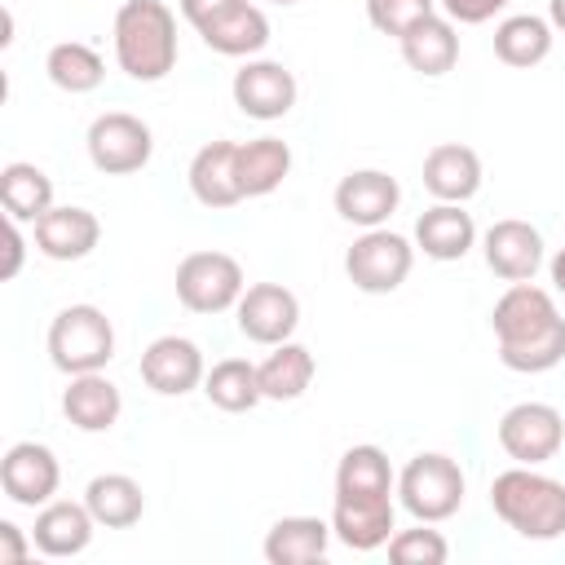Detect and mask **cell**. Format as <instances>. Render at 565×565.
<instances>
[{"label":"cell","instance_id":"6da1fadb","mask_svg":"<svg viewBox=\"0 0 565 565\" xmlns=\"http://www.w3.org/2000/svg\"><path fill=\"white\" fill-rule=\"evenodd\" d=\"M490 331L499 340V362L516 375H543L565 362V318L547 287L508 282L490 309Z\"/></svg>","mask_w":565,"mask_h":565},{"label":"cell","instance_id":"7a4b0ae2","mask_svg":"<svg viewBox=\"0 0 565 565\" xmlns=\"http://www.w3.org/2000/svg\"><path fill=\"white\" fill-rule=\"evenodd\" d=\"M115 66L137 84H159L177 66V13L163 0H124L110 26Z\"/></svg>","mask_w":565,"mask_h":565},{"label":"cell","instance_id":"3957f363","mask_svg":"<svg viewBox=\"0 0 565 565\" xmlns=\"http://www.w3.org/2000/svg\"><path fill=\"white\" fill-rule=\"evenodd\" d=\"M490 508L521 539L552 543L565 534V481H556L530 463H512V468L494 472Z\"/></svg>","mask_w":565,"mask_h":565},{"label":"cell","instance_id":"277c9868","mask_svg":"<svg viewBox=\"0 0 565 565\" xmlns=\"http://www.w3.org/2000/svg\"><path fill=\"white\" fill-rule=\"evenodd\" d=\"M44 349H49V362L62 375L106 371L110 358H115V322L97 305H66V309L53 313Z\"/></svg>","mask_w":565,"mask_h":565},{"label":"cell","instance_id":"5b68a950","mask_svg":"<svg viewBox=\"0 0 565 565\" xmlns=\"http://www.w3.org/2000/svg\"><path fill=\"white\" fill-rule=\"evenodd\" d=\"M463 494H468L463 468L446 450H419L397 472V503L415 521H433V525L450 521L463 508Z\"/></svg>","mask_w":565,"mask_h":565},{"label":"cell","instance_id":"8992f818","mask_svg":"<svg viewBox=\"0 0 565 565\" xmlns=\"http://www.w3.org/2000/svg\"><path fill=\"white\" fill-rule=\"evenodd\" d=\"M415 269V238L380 225V230H362L349 252H344V274L358 291L366 296H388L397 291Z\"/></svg>","mask_w":565,"mask_h":565},{"label":"cell","instance_id":"52a82bcc","mask_svg":"<svg viewBox=\"0 0 565 565\" xmlns=\"http://www.w3.org/2000/svg\"><path fill=\"white\" fill-rule=\"evenodd\" d=\"M177 300L190 309V313H225L238 305V296L247 291V278H243V265L230 256V252H190L181 256L177 265Z\"/></svg>","mask_w":565,"mask_h":565},{"label":"cell","instance_id":"ba28073f","mask_svg":"<svg viewBox=\"0 0 565 565\" xmlns=\"http://www.w3.org/2000/svg\"><path fill=\"white\" fill-rule=\"evenodd\" d=\"M84 150H88V163L106 177H132L150 163L154 154V132L141 115H128V110H102L88 132H84Z\"/></svg>","mask_w":565,"mask_h":565},{"label":"cell","instance_id":"9c48e42d","mask_svg":"<svg viewBox=\"0 0 565 565\" xmlns=\"http://www.w3.org/2000/svg\"><path fill=\"white\" fill-rule=\"evenodd\" d=\"M494 437H499V450L512 463L543 468L565 446V415L552 402H516V406H508L499 415Z\"/></svg>","mask_w":565,"mask_h":565},{"label":"cell","instance_id":"30bf717a","mask_svg":"<svg viewBox=\"0 0 565 565\" xmlns=\"http://www.w3.org/2000/svg\"><path fill=\"white\" fill-rule=\"evenodd\" d=\"M230 93H234V106L247 115V119H260V124H274L282 115H291L296 97H300V84L296 75L274 62V57H247L234 79H230Z\"/></svg>","mask_w":565,"mask_h":565},{"label":"cell","instance_id":"8fae6325","mask_svg":"<svg viewBox=\"0 0 565 565\" xmlns=\"http://www.w3.org/2000/svg\"><path fill=\"white\" fill-rule=\"evenodd\" d=\"M62 486V463L53 455V446L44 441H13L0 459V490L9 503L18 508H44L49 499H57Z\"/></svg>","mask_w":565,"mask_h":565},{"label":"cell","instance_id":"7c38bea8","mask_svg":"<svg viewBox=\"0 0 565 565\" xmlns=\"http://www.w3.org/2000/svg\"><path fill=\"white\" fill-rule=\"evenodd\" d=\"M141 380L150 393L159 397H185L194 388H203V375H207V362H203V349L190 340V335H154L146 349H141Z\"/></svg>","mask_w":565,"mask_h":565},{"label":"cell","instance_id":"4fadbf2b","mask_svg":"<svg viewBox=\"0 0 565 565\" xmlns=\"http://www.w3.org/2000/svg\"><path fill=\"white\" fill-rule=\"evenodd\" d=\"M331 203H335L340 221H349L358 230H380L402 207V185L384 168H353V172H344L335 181Z\"/></svg>","mask_w":565,"mask_h":565},{"label":"cell","instance_id":"5bb4252c","mask_svg":"<svg viewBox=\"0 0 565 565\" xmlns=\"http://www.w3.org/2000/svg\"><path fill=\"white\" fill-rule=\"evenodd\" d=\"M234 322H238V331L252 344L274 349V344H282V340L296 335V327H300V300L282 282H252L238 296V305H234Z\"/></svg>","mask_w":565,"mask_h":565},{"label":"cell","instance_id":"9a60e30c","mask_svg":"<svg viewBox=\"0 0 565 565\" xmlns=\"http://www.w3.org/2000/svg\"><path fill=\"white\" fill-rule=\"evenodd\" d=\"M481 256H486V269L503 282H530L543 260H547V247H543V234L521 221V216H503L494 221L486 234H481Z\"/></svg>","mask_w":565,"mask_h":565},{"label":"cell","instance_id":"2e32d148","mask_svg":"<svg viewBox=\"0 0 565 565\" xmlns=\"http://www.w3.org/2000/svg\"><path fill=\"white\" fill-rule=\"evenodd\" d=\"M31 243L49 260H62V265L66 260H84L102 243V221H97V212H88L79 203H53L31 225Z\"/></svg>","mask_w":565,"mask_h":565},{"label":"cell","instance_id":"e0dca14e","mask_svg":"<svg viewBox=\"0 0 565 565\" xmlns=\"http://www.w3.org/2000/svg\"><path fill=\"white\" fill-rule=\"evenodd\" d=\"M97 530H102V525L93 521V512H88L84 499H49L44 508H35L31 539H35V552H40V556L66 561V556L88 552V543H93Z\"/></svg>","mask_w":565,"mask_h":565},{"label":"cell","instance_id":"ac0fdd59","mask_svg":"<svg viewBox=\"0 0 565 565\" xmlns=\"http://www.w3.org/2000/svg\"><path fill=\"white\" fill-rule=\"evenodd\" d=\"M185 181H190V194L212 207V212H225L234 203H243V185H238V141L221 137V141H207L194 150L190 168H185Z\"/></svg>","mask_w":565,"mask_h":565},{"label":"cell","instance_id":"d6986e66","mask_svg":"<svg viewBox=\"0 0 565 565\" xmlns=\"http://www.w3.org/2000/svg\"><path fill=\"white\" fill-rule=\"evenodd\" d=\"M62 415L71 428L79 433H110L124 415V397L119 384L106 371H84V375H66L62 388Z\"/></svg>","mask_w":565,"mask_h":565},{"label":"cell","instance_id":"ffe728a7","mask_svg":"<svg viewBox=\"0 0 565 565\" xmlns=\"http://www.w3.org/2000/svg\"><path fill=\"white\" fill-rule=\"evenodd\" d=\"M397 530V503L388 499H331V534L349 552H375L388 547Z\"/></svg>","mask_w":565,"mask_h":565},{"label":"cell","instance_id":"44dd1931","mask_svg":"<svg viewBox=\"0 0 565 565\" xmlns=\"http://www.w3.org/2000/svg\"><path fill=\"white\" fill-rule=\"evenodd\" d=\"M424 190L437 203H468L481 190V154L463 141H437L424 154Z\"/></svg>","mask_w":565,"mask_h":565},{"label":"cell","instance_id":"7402d4cb","mask_svg":"<svg viewBox=\"0 0 565 565\" xmlns=\"http://www.w3.org/2000/svg\"><path fill=\"white\" fill-rule=\"evenodd\" d=\"M415 252H424L428 260H463L477 247V221L472 212H463V203H437L424 207L415 216Z\"/></svg>","mask_w":565,"mask_h":565},{"label":"cell","instance_id":"603a6c76","mask_svg":"<svg viewBox=\"0 0 565 565\" xmlns=\"http://www.w3.org/2000/svg\"><path fill=\"white\" fill-rule=\"evenodd\" d=\"M331 516H309V512H296V516H278L269 530H265V543H260V556L269 565H313L327 556L331 547Z\"/></svg>","mask_w":565,"mask_h":565},{"label":"cell","instance_id":"cb8c5ba5","mask_svg":"<svg viewBox=\"0 0 565 565\" xmlns=\"http://www.w3.org/2000/svg\"><path fill=\"white\" fill-rule=\"evenodd\" d=\"M397 49H402V62H406L415 75L437 79V75L455 71V62H459V26L437 9V13L419 18V22L397 40Z\"/></svg>","mask_w":565,"mask_h":565},{"label":"cell","instance_id":"d4e9b609","mask_svg":"<svg viewBox=\"0 0 565 565\" xmlns=\"http://www.w3.org/2000/svg\"><path fill=\"white\" fill-rule=\"evenodd\" d=\"M199 40L221 57H243L247 62V57H260V49L269 44V18H265L260 4L243 0L230 13L212 18L207 26H199Z\"/></svg>","mask_w":565,"mask_h":565},{"label":"cell","instance_id":"484cf974","mask_svg":"<svg viewBox=\"0 0 565 565\" xmlns=\"http://www.w3.org/2000/svg\"><path fill=\"white\" fill-rule=\"evenodd\" d=\"M397 494V472L388 455L371 441L349 446L335 463V499H388Z\"/></svg>","mask_w":565,"mask_h":565},{"label":"cell","instance_id":"4316f807","mask_svg":"<svg viewBox=\"0 0 565 565\" xmlns=\"http://www.w3.org/2000/svg\"><path fill=\"white\" fill-rule=\"evenodd\" d=\"M84 503H88V512L102 530H128L146 512V490L128 472H97L84 486Z\"/></svg>","mask_w":565,"mask_h":565},{"label":"cell","instance_id":"83f0119b","mask_svg":"<svg viewBox=\"0 0 565 565\" xmlns=\"http://www.w3.org/2000/svg\"><path fill=\"white\" fill-rule=\"evenodd\" d=\"M256 371H260L265 402H296V397L309 393V384L318 375V362L300 340H282L265 353V362H256Z\"/></svg>","mask_w":565,"mask_h":565},{"label":"cell","instance_id":"f1b7e54d","mask_svg":"<svg viewBox=\"0 0 565 565\" xmlns=\"http://www.w3.org/2000/svg\"><path fill=\"white\" fill-rule=\"evenodd\" d=\"M0 203H4V221L35 225L53 207V177L26 159H13L0 168Z\"/></svg>","mask_w":565,"mask_h":565},{"label":"cell","instance_id":"f546056e","mask_svg":"<svg viewBox=\"0 0 565 565\" xmlns=\"http://www.w3.org/2000/svg\"><path fill=\"white\" fill-rule=\"evenodd\" d=\"M552 22L539 18V13H508L499 26H494V57L512 71H530L539 66L547 53H552Z\"/></svg>","mask_w":565,"mask_h":565},{"label":"cell","instance_id":"4dcf8cb0","mask_svg":"<svg viewBox=\"0 0 565 565\" xmlns=\"http://www.w3.org/2000/svg\"><path fill=\"white\" fill-rule=\"evenodd\" d=\"M291 177V146L282 137L238 141V185L243 199H265Z\"/></svg>","mask_w":565,"mask_h":565},{"label":"cell","instance_id":"1f68e13d","mask_svg":"<svg viewBox=\"0 0 565 565\" xmlns=\"http://www.w3.org/2000/svg\"><path fill=\"white\" fill-rule=\"evenodd\" d=\"M203 397H207L216 411H225V415L256 411V406L265 402L256 362H247V358H221V362H212L207 375H203Z\"/></svg>","mask_w":565,"mask_h":565},{"label":"cell","instance_id":"d6a6232c","mask_svg":"<svg viewBox=\"0 0 565 565\" xmlns=\"http://www.w3.org/2000/svg\"><path fill=\"white\" fill-rule=\"evenodd\" d=\"M44 75H49L53 88L79 97V93L102 88L106 62H102V53H97L93 44H84V40H57V44L44 53Z\"/></svg>","mask_w":565,"mask_h":565},{"label":"cell","instance_id":"836d02e7","mask_svg":"<svg viewBox=\"0 0 565 565\" xmlns=\"http://www.w3.org/2000/svg\"><path fill=\"white\" fill-rule=\"evenodd\" d=\"M388 561H397V565H446L450 543H446L441 530H433V521H415L411 530H393Z\"/></svg>","mask_w":565,"mask_h":565},{"label":"cell","instance_id":"e575fe53","mask_svg":"<svg viewBox=\"0 0 565 565\" xmlns=\"http://www.w3.org/2000/svg\"><path fill=\"white\" fill-rule=\"evenodd\" d=\"M428 13H437V0H366V22L393 40H402Z\"/></svg>","mask_w":565,"mask_h":565},{"label":"cell","instance_id":"d590c367","mask_svg":"<svg viewBox=\"0 0 565 565\" xmlns=\"http://www.w3.org/2000/svg\"><path fill=\"white\" fill-rule=\"evenodd\" d=\"M512 0H437V9L455 22V26H481L494 13H503Z\"/></svg>","mask_w":565,"mask_h":565},{"label":"cell","instance_id":"8d00e7d4","mask_svg":"<svg viewBox=\"0 0 565 565\" xmlns=\"http://www.w3.org/2000/svg\"><path fill=\"white\" fill-rule=\"evenodd\" d=\"M31 552H35L31 530H22L13 521H0V565H22Z\"/></svg>","mask_w":565,"mask_h":565},{"label":"cell","instance_id":"74e56055","mask_svg":"<svg viewBox=\"0 0 565 565\" xmlns=\"http://www.w3.org/2000/svg\"><path fill=\"white\" fill-rule=\"evenodd\" d=\"M234 4H243V0H177V9H181V18L199 31V26H207L212 18H221V13H230Z\"/></svg>","mask_w":565,"mask_h":565},{"label":"cell","instance_id":"f35d334b","mask_svg":"<svg viewBox=\"0 0 565 565\" xmlns=\"http://www.w3.org/2000/svg\"><path fill=\"white\" fill-rule=\"evenodd\" d=\"M4 278H18V269H22V256H26V234H22V221H9L4 225Z\"/></svg>","mask_w":565,"mask_h":565},{"label":"cell","instance_id":"ab89813d","mask_svg":"<svg viewBox=\"0 0 565 565\" xmlns=\"http://www.w3.org/2000/svg\"><path fill=\"white\" fill-rule=\"evenodd\" d=\"M547 278H552V291L565 296V247H556V256L547 260Z\"/></svg>","mask_w":565,"mask_h":565},{"label":"cell","instance_id":"60d3db41","mask_svg":"<svg viewBox=\"0 0 565 565\" xmlns=\"http://www.w3.org/2000/svg\"><path fill=\"white\" fill-rule=\"evenodd\" d=\"M547 22L556 35H565V0H547Z\"/></svg>","mask_w":565,"mask_h":565},{"label":"cell","instance_id":"b9f144b4","mask_svg":"<svg viewBox=\"0 0 565 565\" xmlns=\"http://www.w3.org/2000/svg\"><path fill=\"white\" fill-rule=\"evenodd\" d=\"M269 4H300V0H269Z\"/></svg>","mask_w":565,"mask_h":565}]
</instances>
